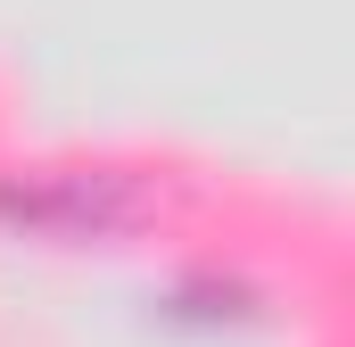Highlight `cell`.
I'll return each instance as SVG.
<instances>
[{"instance_id": "cell-1", "label": "cell", "mask_w": 355, "mask_h": 347, "mask_svg": "<svg viewBox=\"0 0 355 347\" xmlns=\"http://www.w3.org/2000/svg\"><path fill=\"white\" fill-rule=\"evenodd\" d=\"M149 215V190L124 174H33V182H0V223L33 232V240H124Z\"/></svg>"}]
</instances>
